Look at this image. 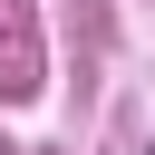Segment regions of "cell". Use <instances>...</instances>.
<instances>
[]
</instances>
